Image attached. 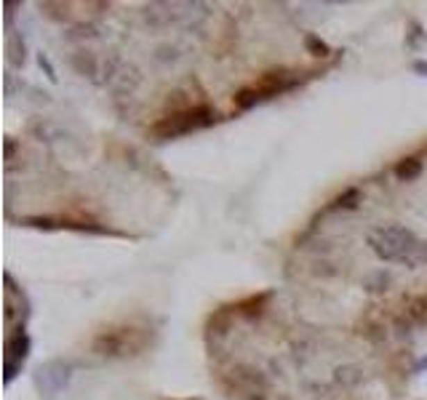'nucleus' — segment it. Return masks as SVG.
I'll list each match as a JSON object with an SVG mask.
<instances>
[{
    "label": "nucleus",
    "instance_id": "nucleus-22",
    "mask_svg": "<svg viewBox=\"0 0 427 400\" xmlns=\"http://www.w3.org/2000/svg\"><path fill=\"white\" fill-rule=\"evenodd\" d=\"M422 371H427V358H422L419 363L414 365V374H422Z\"/></svg>",
    "mask_w": 427,
    "mask_h": 400
},
{
    "label": "nucleus",
    "instance_id": "nucleus-7",
    "mask_svg": "<svg viewBox=\"0 0 427 400\" xmlns=\"http://www.w3.org/2000/svg\"><path fill=\"white\" fill-rule=\"evenodd\" d=\"M233 376H235L240 384L251 387V392H256V390H265V387H267V379H265V374H262L259 368H254V365H235Z\"/></svg>",
    "mask_w": 427,
    "mask_h": 400
},
{
    "label": "nucleus",
    "instance_id": "nucleus-13",
    "mask_svg": "<svg viewBox=\"0 0 427 400\" xmlns=\"http://www.w3.org/2000/svg\"><path fill=\"white\" fill-rule=\"evenodd\" d=\"M305 49H308V53H312V56H321V59L331 53L328 43H326L324 37H318V35H305Z\"/></svg>",
    "mask_w": 427,
    "mask_h": 400
},
{
    "label": "nucleus",
    "instance_id": "nucleus-1",
    "mask_svg": "<svg viewBox=\"0 0 427 400\" xmlns=\"http://www.w3.org/2000/svg\"><path fill=\"white\" fill-rule=\"evenodd\" d=\"M217 118L219 115L208 105H198V107H190V110H182V112H171L169 118L155 123L150 131H153V137H158V139H174V137H185L190 131L206 128V125H211Z\"/></svg>",
    "mask_w": 427,
    "mask_h": 400
},
{
    "label": "nucleus",
    "instance_id": "nucleus-2",
    "mask_svg": "<svg viewBox=\"0 0 427 400\" xmlns=\"http://www.w3.org/2000/svg\"><path fill=\"white\" fill-rule=\"evenodd\" d=\"M417 243V235L401 225H387L369 232V245L382 261H403Z\"/></svg>",
    "mask_w": 427,
    "mask_h": 400
},
{
    "label": "nucleus",
    "instance_id": "nucleus-11",
    "mask_svg": "<svg viewBox=\"0 0 427 400\" xmlns=\"http://www.w3.org/2000/svg\"><path fill=\"white\" fill-rule=\"evenodd\" d=\"M259 99H265V96H262V91H259L256 86L254 88H240L238 94L233 96V102H235V107H238V110H251V107H254Z\"/></svg>",
    "mask_w": 427,
    "mask_h": 400
},
{
    "label": "nucleus",
    "instance_id": "nucleus-21",
    "mask_svg": "<svg viewBox=\"0 0 427 400\" xmlns=\"http://www.w3.org/2000/svg\"><path fill=\"white\" fill-rule=\"evenodd\" d=\"M414 72H419V75H427V62H414Z\"/></svg>",
    "mask_w": 427,
    "mask_h": 400
},
{
    "label": "nucleus",
    "instance_id": "nucleus-6",
    "mask_svg": "<svg viewBox=\"0 0 427 400\" xmlns=\"http://www.w3.org/2000/svg\"><path fill=\"white\" fill-rule=\"evenodd\" d=\"M299 83L296 75H291L289 70H273V72H265V78L259 80V91L262 96H275V94H283V91H291V88Z\"/></svg>",
    "mask_w": 427,
    "mask_h": 400
},
{
    "label": "nucleus",
    "instance_id": "nucleus-9",
    "mask_svg": "<svg viewBox=\"0 0 427 400\" xmlns=\"http://www.w3.org/2000/svg\"><path fill=\"white\" fill-rule=\"evenodd\" d=\"M406 315H409L411 323L427 326V296H414L406 307Z\"/></svg>",
    "mask_w": 427,
    "mask_h": 400
},
{
    "label": "nucleus",
    "instance_id": "nucleus-15",
    "mask_svg": "<svg viewBox=\"0 0 427 400\" xmlns=\"http://www.w3.org/2000/svg\"><path fill=\"white\" fill-rule=\"evenodd\" d=\"M358 200H360V192L355 190V187H350V190H344L340 198L334 200V206H331V209H355V206H358Z\"/></svg>",
    "mask_w": 427,
    "mask_h": 400
},
{
    "label": "nucleus",
    "instance_id": "nucleus-10",
    "mask_svg": "<svg viewBox=\"0 0 427 400\" xmlns=\"http://www.w3.org/2000/svg\"><path fill=\"white\" fill-rule=\"evenodd\" d=\"M270 302V294H262V296H251V299H246V302H240L238 304V313L246 315V318H259V315L265 313V304Z\"/></svg>",
    "mask_w": 427,
    "mask_h": 400
},
{
    "label": "nucleus",
    "instance_id": "nucleus-19",
    "mask_svg": "<svg viewBox=\"0 0 427 400\" xmlns=\"http://www.w3.org/2000/svg\"><path fill=\"white\" fill-rule=\"evenodd\" d=\"M37 62H40V67H46L49 78H51V80H56V72H53L51 62H49V56H46V53H40V56H37Z\"/></svg>",
    "mask_w": 427,
    "mask_h": 400
},
{
    "label": "nucleus",
    "instance_id": "nucleus-8",
    "mask_svg": "<svg viewBox=\"0 0 427 400\" xmlns=\"http://www.w3.org/2000/svg\"><path fill=\"white\" fill-rule=\"evenodd\" d=\"M393 174L398 182H414V179L422 176V160L419 157H403V160L395 163Z\"/></svg>",
    "mask_w": 427,
    "mask_h": 400
},
{
    "label": "nucleus",
    "instance_id": "nucleus-18",
    "mask_svg": "<svg viewBox=\"0 0 427 400\" xmlns=\"http://www.w3.org/2000/svg\"><path fill=\"white\" fill-rule=\"evenodd\" d=\"M8 53H11V64H14V67L24 64V43H22L17 35L8 40Z\"/></svg>",
    "mask_w": 427,
    "mask_h": 400
},
{
    "label": "nucleus",
    "instance_id": "nucleus-3",
    "mask_svg": "<svg viewBox=\"0 0 427 400\" xmlns=\"http://www.w3.org/2000/svg\"><path fill=\"white\" fill-rule=\"evenodd\" d=\"M128 329H110L94 336L91 349L102 358H120V355H131V345H128Z\"/></svg>",
    "mask_w": 427,
    "mask_h": 400
},
{
    "label": "nucleus",
    "instance_id": "nucleus-4",
    "mask_svg": "<svg viewBox=\"0 0 427 400\" xmlns=\"http://www.w3.org/2000/svg\"><path fill=\"white\" fill-rule=\"evenodd\" d=\"M69 382V365L62 363V360H49L46 365L37 368V376H35V384L40 392L46 395H56L62 387H67Z\"/></svg>",
    "mask_w": 427,
    "mask_h": 400
},
{
    "label": "nucleus",
    "instance_id": "nucleus-5",
    "mask_svg": "<svg viewBox=\"0 0 427 400\" xmlns=\"http://www.w3.org/2000/svg\"><path fill=\"white\" fill-rule=\"evenodd\" d=\"M30 355V336L24 329H19L14 336L6 339V384L17 376V368L24 363V358Z\"/></svg>",
    "mask_w": 427,
    "mask_h": 400
},
{
    "label": "nucleus",
    "instance_id": "nucleus-24",
    "mask_svg": "<svg viewBox=\"0 0 427 400\" xmlns=\"http://www.w3.org/2000/svg\"><path fill=\"white\" fill-rule=\"evenodd\" d=\"M187 400H192V398H187ZM195 400H201V398H195Z\"/></svg>",
    "mask_w": 427,
    "mask_h": 400
},
{
    "label": "nucleus",
    "instance_id": "nucleus-16",
    "mask_svg": "<svg viewBox=\"0 0 427 400\" xmlns=\"http://www.w3.org/2000/svg\"><path fill=\"white\" fill-rule=\"evenodd\" d=\"M208 329H214L219 336H224L227 331H230V313L227 310H219V313H214L208 318Z\"/></svg>",
    "mask_w": 427,
    "mask_h": 400
},
{
    "label": "nucleus",
    "instance_id": "nucleus-23",
    "mask_svg": "<svg viewBox=\"0 0 427 400\" xmlns=\"http://www.w3.org/2000/svg\"><path fill=\"white\" fill-rule=\"evenodd\" d=\"M246 400H267L262 392H251V395H246Z\"/></svg>",
    "mask_w": 427,
    "mask_h": 400
},
{
    "label": "nucleus",
    "instance_id": "nucleus-17",
    "mask_svg": "<svg viewBox=\"0 0 427 400\" xmlns=\"http://www.w3.org/2000/svg\"><path fill=\"white\" fill-rule=\"evenodd\" d=\"M406 264H409V267H417V264H427V243H422V241H419V243L414 245V248H411L409 254H406Z\"/></svg>",
    "mask_w": 427,
    "mask_h": 400
},
{
    "label": "nucleus",
    "instance_id": "nucleus-12",
    "mask_svg": "<svg viewBox=\"0 0 427 400\" xmlns=\"http://www.w3.org/2000/svg\"><path fill=\"white\" fill-rule=\"evenodd\" d=\"M72 67L81 72V75H97V59L88 51H81L72 56Z\"/></svg>",
    "mask_w": 427,
    "mask_h": 400
},
{
    "label": "nucleus",
    "instance_id": "nucleus-20",
    "mask_svg": "<svg viewBox=\"0 0 427 400\" xmlns=\"http://www.w3.org/2000/svg\"><path fill=\"white\" fill-rule=\"evenodd\" d=\"M14 153H17V141L8 137V139H6V160H11V157H14Z\"/></svg>",
    "mask_w": 427,
    "mask_h": 400
},
{
    "label": "nucleus",
    "instance_id": "nucleus-14",
    "mask_svg": "<svg viewBox=\"0 0 427 400\" xmlns=\"http://www.w3.org/2000/svg\"><path fill=\"white\" fill-rule=\"evenodd\" d=\"M334 379L340 384H344V387H353V384L360 382V374L355 365H344V368H337V371H334Z\"/></svg>",
    "mask_w": 427,
    "mask_h": 400
}]
</instances>
